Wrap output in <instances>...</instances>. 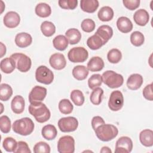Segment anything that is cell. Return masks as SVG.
<instances>
[{"instance_id":"1","label":"cell","mask_w":153,"mask_h":153,"mask_svg":"<svg viewBox=\"0 0 153 153\" xmlns=\"http://www.w3.org/2000/svg\"><path fill=\"white\" fill-rule=\"evenodd\" d=\"M28 111L29 114L34 117L36 121L39 123L47 121L51 116L50 110L47 106L41 102L30 103L29 106Z\"/></svg>"},{"instance_id":"2","label":"cell","mask_w":153,"mask_h":153,"mask_svg":"<svg viewBox=\"0 0 153 153\" xmlns=\"http://www.w3.org/2000/svg\"><path fill=\"white\" fill-rule=\"evenodd\" d=\"M94 132L99 140L103 142H108L117 137L118 130L116 126L112 124H103L97 127Z\"/></svg>"},{"instance_id":"3","label":"cell","mask_w":153,"mask_h":153,"mask_svg":"<svg viewBox=\"0 0 153 153\" xmlns=\"http://www.w3.org/2000/svg\"><path fill=\"white\" fill-rule=\"evenodd\" d=\"M12 128L17 134L22 136H27L33 132L34 123L30 118L25 117L16 120L12 125Z\"/></svg>"},{"instance_id":"4","label":"cell","mask_w":153,"mask_h":153,"mask_svg":"<svg viewBox=\"0 0 153 153\" xmlns=\"http://www.w3.org/2000/svg\"><path fill=\"white\" fill-rule=\"evenodd\" d=\"M102 82L111 88H115L121 87L124 82L122 75L117 74L113 71H106L102 75Z\"/></svg>"},{"instance_id":"5","label":"cell","mask_w":153,"mask_h":153,"mask_svg":"<svg viewBox=\"0 0 153 153\" xmlns=\"http://www.w3.org/2000/svg\"><path fill=\"white\" fill-rule=\"evenodd\" d=\"M10 57L14 60L16 68L21 72H26L31 68L32 61L30 57L25 54L16 53L11 55Z\"/></svg>"},{"instance_id":"6","label":"cell","mask_w":153,"mask_h":153,"mask_svg":"<svg viewBox=\"0 0 153 153\" xmlns=\"http://www.w3.org/2000/svg\"><path fill=\"white\" fill-rule=\"evenodd\" d=\"M36 80L42 84L48 85L54 80L53 72L45 66H39L35 71Z\"/></svg>"},{"instance_id":"7","label":"cell","mask_w":153,"mask_h":153,"mask_svg":"<svg viewBox=\"0 0 153 153\" xmlns=\"http://www.w3.org/2000/svg\"><path fill=\"white\" fill-rule=\"evenodd\" d=\"M88 57V51L82 47H76L71 48L68 53V59L73 63L84 62Z\"/></svg>"},{"instance_id":"8","label":"cell","mask_w":153,"mask_h":153,"mask_svg":"<svg viewBox=\"0 0 153 153\" xmlns=\"http://www.w3.org/2000/svg\"><path fill=\"white\" fill-rule=\"evenodd\" d=\"M57 151L59 153H74L75 151V140L71 136H63L58 140Z\"/></svg>"},{"instance_id":"9","label":"cell","mask_w":153,"mask_h":153,"mask_svg":"<svg viewBox=\"0 0 153 153\" xmlns=\"http://www.w3.org/2000/svg\"><path fill=\"white\" fill-rule=\"evenodd\" d=\"M78 126L77 119L74 117L61 118L58 121V127L62 132H72L75 131Z\"/></svg>"},{"instance_id":"10","label":"cell","mask_w":153,"mask_h":153,"mask_svg":"<svg viewBox=\"0 0 153 153\" xmlns=\"http://www.w3.org/2000/svg\"><path fill=\"white\" fill-rule=\"evenodd\" d=\"M124 105L123 93L119 90L113 91L109 96L108 107L112 111H120Z\"/></svg>"},{"instance_id":"11","label":"cell","mask_w":153,"mask_h":153,"mask_svg":"<svg viewBox=\"0 0 153 153\" xmlns=\"http://www.w3.org/2000/svg\"><path fill=\"white\" fill-rule=\"evenodd\" d=\"M133 149V142L127 136H121L116 142L115 153H129Z\"/></svg>"},{"instance_id":"12","label":"cell","mask_w":153,"mask_h":153,"mask_svg":"<svg viewBox=\"0 0 153 153\" xmlns=\"http://www.w3.org/2000/svg\"><path fill=\"white\" fill-rule=\"evenodd\" d=\"M47 88L39 85H36L31 90L29 94L30 103L42 102L47 95Z\"/></svg>"},{"instance_id":"13","label":"cell","mask_w":153,"mask_h":153,"mask_svg":"<svg viewBox=\"0 0 153 153\" xmlns=\"http://www.w3.org/2000/svg\"><path fill=\"white\" fill-rule=\"evenodd\" d=\"M50 66L56 70H62L66 65V60L65 56L62 53L53 54L49 59Z\"/></svg>"},{"instance_id":"14","label":"cell","mask_w":153,"mask_h":153,"mask_svg":"<svg viewBox=\"0 0 153 153\" xmlns=\"http://www.w3.org/2000/svg\"><path fill=\"white\" fill-rule=\"evenodd\" d=\"M4 25L8 28H14L17 27L20 22L19 14L15 11H9L6 13L3 19Z\"/></svg>"},{"instance_id":"15","label":"cell","mask_w":153,"mask_h":153,"mask_svg":"<svg viewBox=\"0 0 153 153\" xmlns=\"http://www.w3.org/2000/svg\"><path fill=\"white\" fill-rule=\"evenodd\" d=\"M133 20L139 26H145L149 22V15L148 11L145 9L137 10L133 14Z\"/></svg>"},{"instance_id":"16","label":"cell","mask_w":153,"mask_h":153,"mask_svg":"<svg viewBox=\"0 0 153 153\" xmlns=\"http://www.w3.org/2000/svg\"><path fill=\"white\" fill-rule=\"evenodd\" d=\"M32 42L31 35L26 32H20L15 37V43L20 48H26L30 45Z\"/></svg>"},{"instance_id":"17","label":"cell","mask_w":153,"mask_h":153,"mask_svg":"<svg viewBox=\"0 0 153 153\" xmlns=\"http://www.w3.org/2000/svg\"><path fill=\"white\" fill-rule=\"evenodd\" d=\"M143 84V77L139 74H133L127 80V86L131 90L139 89Z\"/></svg>"},{"instance_id":"18","label":"cell","mask_w":153,"mask_h":153,"mask_svg":"<svg viewBox=\"0 0 153 153\" xmlns=\"http://www.w3.org/2000/svg\"><path fill=\"white\" fill-rule=\"evenodd\" d=\"M25 106V99L22 96L17 95L13 97L11 103V108L14 114H22L24 111Z\"/></svg>"},{"instance_id":"19","label":"cell","mask_w":153,"mask_h":153,"mask_svg":"<svg viewBox=\"0 0 153 153\" xmlns=\"http://www.w3.org/2000/svg\"><path fill=\"white\" fill-rule=\"evenodd\" d=\"M96 33L102 39L104 44H105L112 38L113 30L109 25H102L98 27Z\"/></svg>"},{"instance_id":"20","label":"cell","mask_w":153,"mask_h":153,"mask_svg":"<svg viewBox=\"0 0 153 153\" xmlns=\"http://www.w3.org/2000/svg\"><path fill=\"white\" fill-rule=\"evenodd\" d=\"M117 26L121 32L124 33L131 32L133 27L131 21L128 18L124 16L120 17L118 19L117 21Z\"/></svg>"},{"instance_id":"21","label":"cell","mask_w":153,"mask_h":153,"mask_svg":"<svg viewBox=\"0 0 153 153\" xmlns=\"http://www.w3.org/2000/svg\"><path fill=\"white\" fill-rule=\"evenodd\" d=\"M105 64L103 59L99 56L91 57L87 65V68L91 72L100 71L104 68Z\"/></svg>"},{"instance_id":"22","label":"cell","mask_w":153,"mask_h":153,"mask_svg":"<svg viewBox=\"0 0 153 153\" xmlns=\"http://www.w3.org/2000/svg\"><path fill=\"white\" fill-rule=\"evenodd\" d=\"M139 140L142 145L151 147L153 145V131L150 129H145L139 134Z\"/></svg>"},{"instance_id":"23","label":"cell","mask_w":153,"mask_h":153,"mask_svg":"<svg viewBox=\"0 0 153 153\" xmlns=\"http://www.w3.org/2000/svg\"><path fill=\"white\" fill-rule=\"evenodd\" d=\"M99 3L97 0H81L80 7L81 10L86 13H93L99 7Z\"/></svg>"},{"instance_id":"24","label":"cell","mask_w":153,"mask_h":153,"mask_svg":"<svg viewBox=\"0 0 153 153\" xmlns=\"http://www.w3.org/2000/svg\"><path fill=\"white\" fill-rule=\"evenodd\" d=\"M65 36L70 44L74 45L80 41L81 33L77 29L71 28L65 32Z\"/></svg>"},{"instance_id":"25","label":"cell","mask_w":153,"mask_h":153,"mask_svg":"<svg viewBox=\"0 0 153 153\" xmlns=\"http://www.w3.org/2000/svg\"><path fill=\"white\" fill-rule=\"evenodd\" d=\"M42 137L48 140H51L56 138L57 131L56 127L52 124H47L44 126L41 130Z\"/></svg>"},{"instance_id":"26","label":"cell","mask_w":153,"mask_h":153,"mask_svg":"<svg viewBox=\"0 0 153 153\" xmlns=\"http://www.w3.org/2000/svg\"><path fill=\"white\" fill-rule=\"evenodd\" d=\"M88 69L84 65H78L72 69L73 76L78 81H82L87 77L88 75Z\"/></svg>"},{"instance_id":"27","label":"cell","mask_w":153,"mask_h":153,"mask_svg":"<svg viewBox=\"0 0 153 153\" xmlns=\"http://www.w3.org/2000/svg\"><path fill=\"white\" fill-rule=\"evenodd\" d=\"M114 14L112 8L109 6H104L99 10L97 16L99 20L102 22H109L112 19Z\"/></svg>"},{"instance_id":"28","label":"cell","mask_w":153,"mask_h":153,"mask_svg":"<svg viewBox=\"0 0 153 153\" xmlns=\"http://www.w3.org/2000/svg\"><path fill=\"white\" fill-rule=\"evenodd\" d=\"M35 13L40 17H47L50 16L51 13V9L50 6L44 2L38 4L35 7Z\"/></svg>"},{"instance_id":"29","label":"cell","mask_w":153,"mask_h":153,"mask_svg":"<svg viewBox=\"0 0 153 153\" xmlns=\"http://www.w3.org/2000/svg\"><path fill=\"white\" fill-rule=\"evenodd\" d=\"M0 68L2 72L5 74H11L16 68V65L10 57L2 59L1 61Z\"/></svg>"},{"instance_id":"30","label":"cell","mask_w":153,"mask_h":153,"mask_svg":"<svg viewBox=\"0 0 153 153\" xmlns=\"http://www.w3.org/2000/svg\"><path fill=\"white\" fill-rule=\"evenodd\" d=\"M87 45L91 50H96L99 49L105 44L102 39L95 33L87 39Z\"/></svg>"},{"instance_id":"31","label":"cell","mask_w":153,"mask_h":153,"mask_svg":"<svg viewBox=\"0 0 153 153\" xmlns=\"http://www.w3.org/2000/svg\"><path fill=\"white\" fill-rule=\"evenodd\" d=\"M68 41L65 36L59 35L56 36L53 40L54 47L59 51H63L66 49L68 45Z\"/></svg>"},{"instance_id":"32","label":"cell","mask_w":153,"mask_h":153,"mask_svg":"<svg viewBox=\"0 0 153 153\" xmlns=\"http://www.w3.org/2000/svg\"><path fill=\"white\" fill-rule=\"evenodd\" d=\"M41 30L44 36L50 37L54 34L56 32V26L51 22L44 21L41 25Z\"/></svg>"},{"instance_id":"33","label":"cell","mask_w":153,"mask_h":153,"mask_svg":"<svg viewBox=\"0 0 153 153\" xmlns=\"http://www.w3.org/2000/svg\"><path fill=\"white\" fill-rule=\"evenodd\" d=\"M13 94V89L11 87L5 83L0 85V99L2 101H7Z\"/></svg>"},{"instance_id":"34","label":"cell","mask_w":153,"mask_h":153,"mask_svg":"<svg viewBox=\"0 0 153 153\" xmlns=\"http://www.w3.org/2000/svg\"><path fill=\"white\" fill-rule=\"evenodd\" d=\"M71 99L78 106H82L84 103L85 98L82 92L79 90H74L71 93Z\"/></svg>"},{"instance_id":"35","label":"cell","mask_w":153,"mask_h":153,"mask_svg":"<svg viewBox=\"0 0 153 153\" xmlns=\"http://www.w3.org/2000/svg\"><path fill=\"white\" fill-rule=\"evenodd\" d=\"M103 94V90L100 87H96L92 91L90 100V102L95 105H99L102 102V97Z\"/></svg>"},{"instance_id":"36","label":"cell","mask_w":153,"mask_h":153,"mask_svg":"<svg viewBox=\"0 0 153 153\" xmlns=\"http://www.w3.org/2000/svg\"><path fill=\"white\" fill-rule=\"evenodd\" d=\"M74 109V106L69 100L66 99H62L59 103V109L63 114H71Z\"/></svg>"},{"instance_id":"37","label":"cell","mask_w":153,"mask_h":153,"mask_svg":"<svg viewBox=\"0 0 153 153\" xmlns=\"http://www.w3.org/2000/svg\"><path fill=\"white\" fill-rule=\"evenodd\" d=\"M145 41L143 34L139 31H134L130 35V42L135 47L141 46Z\"/></svg>"},{"instance_id":"38","label":"cell","mask_w":153,"mask_h":153,"mask_svg":"<svg viewBox=\"0 0 153 153\" xmlns=\"http://www.w3.org/2000/svg\"><path fill=\"white\" fill-rule=\"evenodd\" d=\"M122 58L121 52L117 48H112L110 50L107 54L108 61L113 64L118 63Z\"/></svg>"},{"instance_id":"39","label":"cell","mask_w":153,"mask_h":153,"mask_svg":"<svg viewBox=\"0 0 153 153\" xmlns=\"http://www.w3.org/2000/svg\"><path fill=\"white\" fill-rule=\"evenodd\" d=\"M17 146L16 140L11 137H7L4 139L2 142V146L4 149L7 152H14Z\"/></svg>"},{"instance_id":"40","label":"cell","mask_w":153,"mask_h":153,"mask_svg":"<svg viewBox=\"0 0 153 153\" xmlns=\"http://www.w3.org/2000/svg\"><path fill=\"white\" fill-rule=\"evenodd\" d=\"M102 83V76L99 74H96L92 75L88 80V87L93 90L96 87L100 86Z\"/></svg>"},{"instance_id":"41","label":"cell","mask_w":153,"mask_h":153,"mask_svg":"<svg viewBox=\"0 0 153 153\" xmlns=\"http://www.w3.org/2000/svg\"><path fill=\"white\" fill-rule=\"evenodd\" d=\"M11 120L7 115H2L0 117V129L4 133H8L11 130Z\"/></svg>"},{"instance_id":"42","label":"cell","mask_w":153,"mask_h":153,"mask_svg":"<svg viewBox=\"0 0 153 153\" xmlns=\"http://www.w3.org/2000/svg\"><path fill=\"white\" fill-rule=\"evenodd\" d=\"M50 145L45 142H39L33 146V152L35 153H50Z\"/></svg>"},{"instance_id":"43","label":"cell","mask_w":153,"mask_h":153,"mask_svg":"<svg viewBox=\"0 0 153 153\" xmlns=\"http://www.w3.org/2000/svg\"><path fill=\"white\" fill-rule=\"evenodd\" d=\"M96 24L94 22L90 19H86L82 21L81 27L82 30L85 32L90 33L93 31L95 29Z\"/></svg>"},{"instance_id":"44","label":"cell","mask_w":153,"mask_h":153,"mask_svg":"<svg viewBox=\"0 0 153 153\" xmlns=\"http://www.w3.org/2000/svg\"><path fill=\"white\" fill-rule=\"evenodd\" d=\"M59 5L65 10H74L78 5L77 0H59Z\"/></svg>"},{"instance_id":"45","label":"cell","mask_w":153,"mask_h":153,"mask_svg":"<svg viewBox=\"0 0 153 153\" xmlns=\"http://www.w3.org/2000/svg\"><path fill=\"white\" fill-rule=\"evenodd\" d=\"M14 153L24 152V153H30L31 151L27 143L24 141H19L17 142V146L16 149L13 152Z\"/></svg>"},{"instance_id":"46","label":"cell","mask_w":153,"mask_h":153,"mask_svg":"<svg viewBox=\"0 0 153 153\" xmlns=\"http://www.w3.org/2000/svg\"><path fill=\"white\" fill-rule=\"evenodd\" d=\"M140 0H123V3L129 10H134L140 5Z\"/></svg>"},{"instance_id":"47","label":"cell","mask_w":153,"mask_h":153,"mask_svg":"<svg viewBox=\"0 0 153 153\" xmlns=\"http://www.w3.org/2000/svg\"><path fill=\"white\" fill-rule=\"evenodd\" d=\"M143 97L148 100L152 101L153 93H152V83H151L145 87L142 92Z\"/></svg>"},{"instance_id":"48","label":"cell","mask_w":153,"mask_h":153,"mask_svg":"<svg viewBox=\"0 0 153 153\" xmlns=\"http://www.w3.org/2000/svg\"><path fill=\"white\" fill-rule=\"evenodd\" d=\"M103 124H105V122L103 118L100 116H95L91 120V126L94 131L97 127Z\"/></svg>"},{"instance_id":"49","label":"cell","mask_w":153,"mask_h":153,"mask_svg":"<svg viewBox=\"0 0 153 153\" xmlns=\"http://www.w3.org/2000/svg\"><path fill=\"white\" fill-rule=\"evenodd\" d=\"M0 44H1V57H2L6 54V47L2 42H0Z\"/></svg>"},{"instance_id":"50","label":"cell","mask_w":153,"mask_h":153,"mask_svg":"<svg viewBox=\"0 0 153 153\" xmlns=\"http://www.w3.org/2000/svg\"><path fill=\"white\" fill-rule=\"evenodd\" d=\"M100 152H107V153H111L112 151L111 149L108 146H103L100 150Z\"/></svg>"},{"instance_id":"51","label":"cell","mask_w":153,"mask_h":153,"mask_svg":"<svg viewBox=\"0 0 153 153\" xmlns=\"http://www.w3.org/2000/svg\"><path fill=\"white\" fill-rule=\"evenodd\" d=\"M1 4H2V5H1V13H2V12H3L4 10V8H5V5H4V2H3L2 1H1Z\"/></svg>"},{"instance_id":"52","label":"cell","mask_w":153,"mask_h":153,"mask_svg":"<svg viewBox=\"0 0 153 153\" xmlns=\"http://www.w3.org/2000/svg\"><path fill=\"white\" fill-rule=\"evenodd\" d=\"M0 105H1V106L2 107V110H1V113L2 114V112H3V105H2V103H0Z\"/></svg>"}]
</instances>
